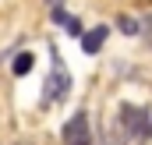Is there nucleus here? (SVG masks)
Returning a JSON list of instances; mask_svg holds the SVG:
<instances>
[{"mask_svg":"<svg viewBox=\"0 0 152 145\" xmlns=\"http://www.w3.org/2000/svg\"><path fill=\"white\" fill-rule=\"evenodd\" d=\"M64 145H92V127H88V113L85 110H78L64 124Z\"/></svg>","mask_w":152,"mask_h":145,"instance_id":"obj_1","label":"nucleus"},{"mask_svg":"<svg viewBox=\"0 0 152 145\" xmlns=\"http://www.w3.org/2000/svg\"><path fill=\"white\" fill-rule=\"evenodd\" d=\"M120 117H124V127H127L131 135H152L149 110H142V106H120Z\"/></svg>","mask_w":152,"mask_h":145,"instance_id":"obj_2","label":"nucleus"},{"mask_svg":"<svg viewBox=\"0 0 152 145\" xmlns=\"http://www.w3.org/2000/svg\"><path fill=\"white\" fill-rule=\"evenodd\" d=\"M67 89H71V74L57 64V67H53V74H50V81H46V103L64 99V92H67Z\"/></svg>","mask_w":152,"mask_h":145,"instance_id":"obj_3","label":"nucleus"},{"mask_svg":"<svg viewBox=\"0 0 152 145\" xmlns=\"http://www.w3.org/2000/svg\"><path fill=\"white\" fill-rule=\"evenodd\" d=\"M103 42H106V29L99 25V29H92V32H85V39H81V50H85V53H96V50H99Z\"/></svg>","mask_w":152,"mask_h":145,"instance_id":"obj_4","label":"nucleus"},{"mask_svg":"<svg viewBox=\"0 0 152 145\" xmlns=\"http://www.w3.org/2000/svg\"><path fill=\"white\" fill-rule=\"evenodd\" d=\"M32 71V53H18V60H14V74H28Z\"/></svg>","mask_w":152,"mask_h":145,"instance_id":"obj_5","label":"nucleus"},{"mask_svg":"<svg viewBox=\"0 0 152 145\" xmlns=\"http://www.w3.org/2000/svg\"><path fill=\"white\" fill-rule=\"evenodd\" d=\"M120 29H124L127 36H134V32H138V21H131V18H120Z\"/></svg>","mask_w":152,"mask_h":145,"instance_id":"obj_6","label":"nucleus"}]
</instances>
